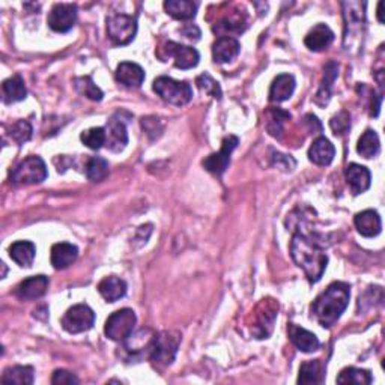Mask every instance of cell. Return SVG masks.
I'll return each mask as SVG.
<instances>
[{
	"label": "cell",
	"instance_id": "1",
	"mask_svg": "<svg viewBox=\"0 0 385 385\" xmlns=\"http://www.w3.org/2000/svg\"><path fill=\"white\" fill-rule=\"evenodd\" d=\"M291 256L295 264L306 273L312 283L321 280L329 264V256L324 250V244L310 233L297 232L291 241Z\"/></svg>",
	"mask_w": 385,
	"mask_h": 385
},
{
	"label": "cell",
	"instance_id": "2",
	"mask_svg": "<svg viewBox=\"0 0 385 385\" xmlns=\"http://www.w3.org/2000/svg\"><path fill=\"white\" fill-rule=\"evenodd\" d=\"M351 298L348 283L334 282L313 301L312 313L324 329H330L345 312Z\"/></svg>",
	"mask_w": 385,
	"mask_h": 385
},
{
	"label": "cell",
	"instance_id": "3",
	"mask_svg": "<svg viewBox=\"0 0 385 385\" xmlns=\"http://www.w3.org/2000/svg\"><path fill=\"white\" fill-rule=\"evenodd\" d=\"M181 345V334L178 331H161L149 342V358L160 367L170 366L175 362L178 348Z\"/></svg>",
	"mask_w": 385,
	"mask_h": 385
},
{
	"label": "cell",
	"instance_id": "4",
	"mask_svg": "<svg viewBox=\"0 0 385 385\" xmlns=\"http://www.w3.org/2000/svg\"><path fill=\"white\" fill-rule=\"evenodd\" d=\"M154 92L161 100L174 105H185L191 101L193 89L187 81H176L170 77H158L154 81Z\"/></svg>",
	"mask_w": 385,
	"mask_h": 385
},
{
	"label": "cell",
	"instance_id": "5",
	"mask_svg": "<svg viewBox=\"0 0 385 385\" xmlns=\"http://www.w3.org/2000/svg\"><path fill=\"white\" fill-rule=\"evenodd\" d=\"M48 176L47 166L41 157H28L11 171V183L14 185H34L45 181Z\"/></svg>",
	"mask_w": 385,
	"mask_h": 385
},
{
	"label": "cell",
	"instance_id": "6",
	"mask_svg": "<svg viewBox=\"0 0 385 385\" xmlns=\"http://www.w3.org/2000/svg\"><path fill=\"white\" fill-rule=\"evenodd\" d=\"M137 316L131 309H121L105 321L104 333L113 342H124L134 331Z\"/></svg>",
	"mask_w": 385,
	"mask_h": 385
},
{
	"label": "cell",
	"instance_id": "7",
	"mask_svg": "<svg viewBox=\"0 0 385 385\" xmlns=\"http://www.w3.org/2000/svg\"><path fill=\"white\" fill-rule=\"evenodd\" d=\"M278 312L277 301L273 298L262 300L255 313H253V324H251V334L256 339H268L273 333L274 322Z\"/></svg>",
	"mask_w": 385,
	"mask_h": 385
},
{
	"label": "cell",
	"instance_id": "8",
	"mask_svg": "<svg viewBox=\"0 0 385 385\" xmlns=\"http://www.w3.org/2000/svg\"><path fill=\"white\" fill-rule=\"evenodd\" d=\"M109 38L114 45H127L136 38L137 21L125 14H114L107 19Z\"/></svg>",
	"mask_w": 385,
	"mask_h": 385
},
{
	"label": "cell",
	"instance_id": "9",
	"mask_svg": "<svg viewBox=\"0 0 385 385\" xmlns=\"http://www.w3.org/2000/svg\"><path fill=\"white\" fill-rule=\"evenodd\" d=\"M94 322V310L86 304H77L68 309V312L62 318V326L71 334H79L91 330Z\"/></svg>",
	"mask_w": 385,
	"mask_h": 385
},
{
	"label": "cell",
	"instance_id": "10",
	"mask_svg": "<svg viewBox=\"0 0 385 385\" xmlns=\"http://www.w3.org/2000/svg\"><path fill=\"white\" fill-rule=\"evenodd\" d=\"M240 138L236 136H227L221 142V147L218 152L211 154L209 157L203 160V167L207 169L212 175H223L229 163H231V155L235 151V147L238 146Z\"/></svg>",
	"mask_w": 385,
	"mask_h": 385
},
{
	"label": "cell",
	"instance_id": "11",
	"mask_svg": "<svg viewBox=\"0 0 385 385\" xmlns=\"http://www.w3.org/2000/svg\"><path fill=\"white\" fill-rule=\"evenodd\" d=\"M77 21V6L72 3H57L48 14L47 23L57 34H67Z\"/></svg>",
	"mask_w": 385,
	"mask_h": 385
},
{
	"label": "cell",
	"instance_id": "12",
	"mask_svg": "<svg viewBox=\"0 0 385 385\" xmlns=\"http://www.w3.org/2000/svg\"><path fill=\"white\" fill-rule=\"evenodd\" d=\"M163 52L166 53V56L174 57L175 59V67L181 70H191L194 67H198L199 63V52L193 47L183 45L178 43H166L163 47Z\"/></svg>",
	"mask_w": 385,
	"mask_h": 385
},
{
	"label": "cell",
	"instance_id": "13",
	"mask_svg": "<svg viewBox=\"0 0 385 385\" xmlns=\"http://www.w3.org/2000/svg\"><path fill=\"white\" fill-rule=\"evenodd\" d=\"M105 146L112 152H121L128 145L127 127L122 121L112 118L105 125Z\"/></svg>",
	"mask_w": 385,
	"mask_h": 385
},
{
	"label": "cell",
	"instance_id": "14",
	"mask_svg": "<svg viewBox=\"0 0 385 385\" xmlns=\"http://www.w3.org/2000/svg\"><path fill=\"white\" fill-rule=\"evenodd\" d=\"M240 50L241 44L238 39L232 37H221L212 45V59L217 63H227L240 54Z\"/></svg>",
	"mask_w": 385,
	"mask_h": 385
},
{
	"label": "cell",
	"instance_id": "15",
	"mask_svg": "<svg viewBox=\"0 0 385 385\" xmlns=\"http://www.w3.org/2000/svg\"><path fill=\"white\" fill-rule=\"evenodd\" d=\"M354 223L357 231L363 236H366V238H373V236L381 233L382 221L378 212L373 209H366L358 212L354 218Z\"/></svg>",
	"mask_w": 385,
	"mask_h": 385
},
{
	"label": "cell",
	"instance_id": "16",
	"mask_svg": "<svg viewBox=\"0 0 385 385\" xmlns=\"http://www.w3.org/2000/svg\"><path fill=\"white\" fill-rule=\"evenodd\" d=\"M116 80L125 87H141L145 80V71L134 62H122L116 68Z\"/></svg>",
	"mask_w": 385,
	"mask_h": 385
},
{
	"label": "cell",
	"instance_id": "17",
	"mask_svg": "<svg viewBox=\"0 0 385 385\" xmlns=\"http://www.w3.org/2000/svg\"><path fill=\"white\" fill-rule=\"evenodd\" d=\"M346 181L351 187V190L354 194H362L371 187V171L367 167L357 165V163H351L345 170Z\"/></svg>",
	"mask_w": 385,
	"mask_h": 385
},
{
	"label": "cell",
	"instance_id": "18",
	"mask_svg": "<svg viewBox=\"0 0 385 385\" xmlns=\"http://www.w3.org/2000/svg\"><path fill=\"white\" fill-rule=\"evenodd\" d=\"M334 41L333 30L326 24H316L304 38V44L312 52H322Z\"/></svg>",
	"mask_w": 385,
	"mask_h": 385
},
{
	"label": "cell",
	"instance_id": "19",
	"mask_svg": "<svg viewBox=\"0 0 385 385\" xmlns=\"http://www.w3.org/2000/svg\"><path fill=\"white\" fill-rule=\"evenodd\" d=\"M334 155H335L334 145L325 137L316 138L309 149V160L318 166L331 165V161L334 160Z\"/></svg>",
	"mask_w": 385,
	"mask_h": 385
},
{
	"label": "cell",
	"instance_id": "20",
	"mask_svg": "<svg viewBox=\"0 0 385 385\" xmlns=\"http://www.w3.org/2000/svg\"><path fill=\"white\" fill-rule=\"evenodd\" d=\"M289 339L293 343L297 349H300L301 352H315L321 346V343H319L318 337L313 334L307 331L306 329H301V326L291 324L289 325Z\"/></svg>",
	"mask_w": 385,
	"mask_h": 385
},
{
	"label": "cell",
	"instance_id": "21",
	"mask_svg": "<svg viewBox=\"0 0 385 385\" xmlns=\"http://www.w3.org/2000/svg\"><path fill=\"white\" fill-rule=\"evenodd\" d=\"M48 278L45 275H34L23 280L19 288L17 295L21 300H37L41 298L47 292Z\"/></svg>",
	"mask_w": 385,
	"mask_h": 385
},
{
	"label": "cell",
	"instance_id": "22",
	"mask_svg": "<svg viewBox=\"0 0 385 385\" xmlns=\"http://www.w3.org/2000/svg\"><path fill=\"white\" fill-rule=\"evenodd\" d=\"M77 256H79V249L70 242H59V244H54L52 247L50 259H52V265L56 269L68 268L76 262Z\"/></svg>",
	"mask_w": 385,
	"mask_h": 385
},
{
	"label": "cell",
	"instance_id": "23",
	"mask_svg": "<svg viewBox=\"0 0 385 385\" xmlns=\"http://www.w3.org/2000/svg\"><path fill=\"white\" fill-rule=\"evenodd\" d=\"M325 378V366L321 360H309L300 367L298 384L301 385H318L322 384Z\"/></svg>",
	"mask_w": 385,
	"mask_h": 385
},
{
	"label": "cell",
	"instance_id": "24",
	"mask_svg": "<svg viewBox=\"0 0 385 385\" xmlns=\"http://www.w3.org/2000/svg\"><path fill=\"white\" fill-rule=\"evenodd\" d=\"M295 91V79L291 74H280L273 81L271 89H269V101L283 103L289 100Z\"/></svg>",
	"mask_w": 385,
	"mask_h": 385
},
{
	"label": "cell",
	"instance_id": "25",
	"mask_svg": "<svg viewBox=\"0 0 385 385\" xmlns=\"http://www.w3.org/2000/svg\"><path fill=\"white\" fill-rule=\"evenodd\" d=\"M98 292L107 302H116L127 293V283L119 277H105L98 284Z\"/></svg>",
	"mask_w": 385,
	"mask_h": 385
},
{
	"label": "cell",
	"instance_id": "26",
	"mask_svg": "<svg viewBox=\"0 0 385 385\" xmlns=\"http://www.w3.org/2000/svg\"><path fill=\"white\" fill-rule=\"evenodd\" d=\"M337 76H339V65L333 62V61L326 63L325 68H324V79H322L321 87H319V91H318L316 98H315L316 104H319V105L329 104L330 96H331L333 83H334V80Z\"/></svg>",
	"mask_w": 385,
	"mask_h": 385
},
{
	"label": "cell",
	"instance_id": "27",
	"mask_svg": "<svg viewBox=\"0 0 385 385\" xmlns=\"http://www.w3.org/2000/svg\"><path fill=\"white\" fill-rule=\"evenodd\" d=\"M35 253H37V247L29 241H17L10 247L11 259L15 262V264L23 268H29L32 264H34Z\"/></svg>",
	"mask_w": 385,
	"mask_h": 385
},
{
	"label": "cell",
	"instance_id": "28",
	"mask_svg": "<svg viewBox=\"0 0 385 385\" xmlns=\"http://www.w3.org/2000/svg\"><path fill=\"white\" fill-rule=\"evenodd\" d=\"M2 91H3V103L6 104L23 101L28 95V89L26 85H24V80L21 79V76H14L6 79L2 85Z\"/></svg>",
	"mask_w": 385,
	"mask_h": 385
},
{
	"label": "cell",
	"instance_id": "29",
	"mask_svg": "<svg viewBox=\"0 0 385 385\" xmlns=\"http://www.w3.org/2000/svg\"><path fill=\"white\" fill-rule=\"evenodd\" d=\"M199 5L190 0H169L165 3V10L176 20H191L196 17Z\"/></svg>",
	"mask_w": 385,
	"mask_h": 385
},
{
	"label": "cell",
	"instance_id": "30",
	"mask_svg": "<svg viewBox=\"0 0 385 385\" xmlns=\"http://www.w3.org/2000/svg\"><path fill=\"white\" fill-rule=\"evenodd\" d=\"M3 384L32 385L34 384V367L30 366H14L8 367L2 375Z\"/></svg>",
	"mask_w": 385,
	"mask_h": 385
},
{
	"label": "cell",
	"instance_id": "31",
	"mask_svg": "<svg viewBox=\"0 0 385 385\" xmlns=\"http://www.w3.org/2000/svg\"><path fill=\"white\" fill-rule=\"evenodd\" d=\"M357 151L364 158H373L381 151V142L378 134L373 129H366L363 136L360 137Z\"/></svg>",
	"mask_w": 385,
	"mask_h": 385
},
{
	"label": "cell",
	"instance_id": "32",
	"mask_svg": "<svg viewBox=\"0 0 385 385\" xmlns=\"http://www.w3.org/2000/svg\"><path fill=\"white\" fill-rule=\"evenodd\" d=\"M373 378L368 371L357 367H346L343 368L340 375L337 376L339 384H354V385H368L372 384Z\"/></svg>",
	"mask_w": 385,
	"mask_h": 385
},
{
	"label": "cell",
	"instance_id": "33",
	"mask_svg": "<svg viewBox=\"0 0 385 385\" xmlns=\"http://www.w3.org/2000/svg\"><path fill=\"white\" fill-rule=\"evenodd\" d=\"M109 175V163L103 157H91L86 163V176L89 181L101 183Z\"/></svg>",
	"mask_w": 385,
	"mask_h": 385
},
{
	"label": "cell",
	"instance_id": "34",
	"mask_svg": "<svg viewBox=\"0 0 385 385\" xmlns=\"http://www.w3.org/2000/svg\"><path fill=\"white\" fill-rule=\"evenodd\" d=\"M74 83H76L77 91L81 95H85L86 98H89V100H92V101H101L103 100V96H104L103 91L94 83V80L89 76L79 77V79H76Z\"/></svg>",
	"mask_w": 385,
	"mask_h": 385
},
{
	"label": "cell",
	"instance_id": "35",
	"mask_svg": "<svg viewBox=\"0 0 385 385\" xmlns=\"http://www.w3.org/2000/svg\"><path fill=\"white\" fill-rule=\"evenodd\" d=\"M80 138H81V142L89 147V149L98 151V149H101L103 145H105V129L101 127L89 128L81 133Z\"/></svg>",
	"mask_w": 385,
	"mask_h": 385
},
{
	"label": "cell",
	"instance_id": "36",
	"mask_svg": "<svg viewBox=\"0 0 385 385\" xmlns=\"http://www.w3.org/2000/svg\"><path fill=\"white\" fill-rule=\"evenodd\" d=\"M10 137L17 145H23L30 141L32 137V125L28 121H17L10 128Z\"/></svg>",
	"mask_w": 385,
	"mask_h": 385
},
{
	"label": "cell",
	"instance_id": "37",
	"mask_svg": "<svg viewBox=\"0 0 385 385\" xmlns=\"http://www.w3.org/2000/svg\"><path fill=\"white\" fill-rule=\"evenodd\" d=\"M244 29H245V19L241 14H231L225 20H221L218 23V26L216 28V30L226 32V34L227 32L229 34H232V32L240 34V32H242Z\"/></svg>",
	"mask_w": 385,
	"mask_h": 385
},
{
	"label": "cell",
	"instance_id": "38",
	"mask_svg": "<svg viewBox=\"0 0 385 385\" xmlns=\"http://www.w3.org/2000/svg\"><path fill=\"white\" fill-rule=\"evenodd\" d=\"M291 119V113L284 112L282 109H273L269 112V122H268V131L274 137H280L283 131V121Z\"/></svg>",
	"mask_w": 385,
	"mask_h": 385
},
{
	"label": "cell",
	"instance_id": "39",
	"mask_svg": "<svg viewBox=\"0 0 385 385\" xmlns=\"http://www.w3.org/2000/svg\"><path fill=\"white\" fill-rule=\"evenodd\" d=\"M198 86L202 91L209 94L212 98H216V100H221L220 85L209 76V74H202L200 77H198Z\"/></svg>",
	"mask_w": 385,
	"mask_h": 385
},
{
	"label": "cell",
	"instance_id": "40",
	"mask_svg": "<svg viewBox=\"0 0 385 385\" xmlns=\"http://www.w3.org/2000/svg\"><path fill=\"white\" fill-rule=\"evenodd\" d=\"M52 384L53 385H77L79 379L74 373H71L68 371H63V368H57L52 376Z\"/></svg>",
	"mask_w": 385,
	"mask_h": 385
},
{
	"label": "cell",
	"instance_id": "41",
	"mask_svg": "<svg viewBox=\"0 0 385 385\" xmlns=\"http://www.w3.org/2000/svg\"><path fill=\"white\" fill-rule=\"evenodd\" d=\"M349 124H351V121H349V114L346 112H342L340 114H337V116H334L330 122V125L335 136L345 134L349 128Z\"/></svg>",
	"mask_w": 385,
	"mask_h": 385
},
{
	"label": "cell",
	"instance_id": "42",
	"mask_svg": "<svg viewBox=\"0 0 385 385\" xmlns=\"http://www.w3.org/2000/svg\"><path fill=\"white\" fill-rule=\"evenodd\" d=\"M142 127L146 131V134L149 136L151 138L158 137L161 134V131H163L161 121L158 118H154V116L143 118L142 119Z\"/></svg>",
	"mask_w": 385,
	"mask_h": 385
},
{
	"label": "cell",
	"instance_id": "43",
	"mask_svg": "<svg viewBox=\"0 0 385 385\" xmlns=\"http://www.w3.org/2000/svg\"><path fill=\"white\" fill-rule=\"evenodd\" d=\"M181 34L188 38V39H194V41H198L200 38V30L198 26H194V24H187V26H184L181 29Z\"/></svg>",
	"mask_w": 385,
	"mask_h": 385
},
{
	"label": "cell",
	"instance_id": "44",
	"mask_svg": "<svg viewBox=\"0 0 385 385\" xmlns=\"http://www.w3.org/2000/svg\"><path fill=\"white\" fill-rule=\"evenodd\" d=\"M382 2H379V5H378V20L381 21V23H384V20H382Z\"/></svg>",
	"mask_w": 385,
	"mask_h": 385
}]
</instances>
